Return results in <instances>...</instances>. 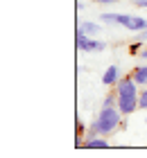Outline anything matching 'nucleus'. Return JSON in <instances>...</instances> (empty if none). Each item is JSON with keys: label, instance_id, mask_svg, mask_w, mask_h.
<instances>
[{"label": "nucleus", "instance_id": "nucleus-1", "mask_svg": "<svg viewBox=\"0 0 147 158\" xmlns=\"http://www.w3.org/2000/svg\"><path fill=\"white\" fill-rule=\"evenodd\" d=\"M136 79L134 77H120V81L115 84V95H118V109L122 115H131L136 109H141L138 104V88H136Z\"/></svg>", "mask_w": 147, "mask_h": 158}, {"label": "nucleus", "instance_id": "nucleus-2", "mask_svg": "<svg viewBox=\"0 0 147 158\" xmlns=\"http://www.w3.org/2000/svg\"><path fill=\"white\" fill-rule=\"evenodd\" d=\"M120 118H122V113H120V109L118 106H102V111H100V115H97V120H95V124H93V129L88 131V135H109V133H113L115 129H118V124H120Z\"/></svg>", "mask_w": 147, "mask_h": 158}, {"label": "nucleus", "instance_id": "nucleus-3", "mask_svg": "<svg viewBox=\"0 0 147 158\" xmlns=\"http://www.w3.org/2000/svg\"><path fill=\"white\" fill-rule=\"evenodd\" d=\"M115 25H122L129 32H143L147 30V20L141 16H131V14H115Z\"/></svg>", "mask_w": 147, "mask_h": 158}, {"label": "nucleus", "instance_id": "nucleus-4", "mask_svg": "<svg viewBox=\"0 0 147 158\" xmlns=\"http://www.w3.org/2000/svg\"><path fill=\"white\" fill-rule=\"evenodd\" d=\"M77 48L82 50V52H102V50L106 48V43L100 41V39L88 36L82 30H77Z\"/></svg>", "mask_w": 147, "mask_h": 158}, {"label": "nucleus", "instance_id": "nucleus-5", "mask_svg": "<svg viewBox=\"0 0 147 158\" xmlns=\"http://www.w3.org/2000/svg\"><path fill=\"white\" fill-rule=\"evenodd\" d=\"M102 81H104L106 86H115L118 81H120V70H118V66H109L104 77H102Z\"/></svg>", "mask_w": 147, "mask_h": 158}, {"label": "nucleus", "instance_id": "nucleus-6", "mask_svg": "<svg viewBox=\"0 0 147 158\" xmlns=\"http://www.w3.org/2000/svg\"><path fill=\"white\" fill-rule=\"evenodd\" d=\"M84 147H86V149H106L109 142L104 140V135L97 133V135H93V138H88V140L84 142Z\"/></svg>", "mask_w": 147, "mask_h": 158}, {"label": "nucleus", "instance_id": "nucleus-7", "mask_svg": "<svg viewBox=\"0 0 147 158\" xmlns=\"http://www.w3.org/2000/svg\"><path fill=\"white\" fill-rule=\"evenodd\" d=\"M79 30L88 36H95V34H100V25L93 23V20H82V25H79Z\"/></svg>", "mask_w": 147, "mask_h": 158}, {"label": "nucleus", "instance_id": "nucleus-8", "mask_svg": "<svg viewBox=\"0 0 147 158\" xmlns=\"http://www.w3.org/2000/svg\"><path fill=\"white\" fill-rule=\"evenodd\" d=\"M131 77L136 79L138 86H145L147 84V66H136V70L131 73Z\"/></svg>", "mask_w": 147, "mask_h": 158}, {"label": "nucleus", "instance_id": "nucleus-9", "mask_svg": "<svg viewBox=\"0 0 147 158\" xmlns=\"http://www.w3.org/2000/svg\"><path fill=\"white\" fill-rule=\"evenodd\" d=\"M138 104H141V109H147V88L141 90V95H138Z\"/></svg>", "mask_w": 147, "mask_h": 158}, {"label": "nucleus", "instance_id": "nucleus-10", "mask_svg": "<svg viewBox=\"0 0 147 158\" xmlns=\"http://www.w3.org/2000/svg\"><path fill=\"white\" fill-rule=\"evenodd\" d=\"M136 7H143V9H147V0H134Z\"/></svg>", "mask_w": 147, "mask_h": 158}, {"label": "nucleus", "instance_id": "nucleus-11", "mask_svg": "<svg viewBox=\"0 0 147 158\" xmlns=\"http://www.w3.org/2000/svg\"><path fill=\"white\" fill-rule=\"evenodd\" d=\"M95 2H100V5H113V2H118V0H95Z\"/></svg>", "mask_w": 147, "mask_h": 158}, {"label": "nucleus", "instance_id": "nucleus-12", "mask_svg": "<svg viewBox=\"0 0 147 158\" xmlns=\"http://www.w3.org/2000/svg\"><path fill=\"white\" fill-rule=\"evenodd\" d=\"M141 56H143V59L147 61V48H145V50H143V52H141Z\"/></svg>", "mask_w": 147, "mask_h": 158}]
</instances>
